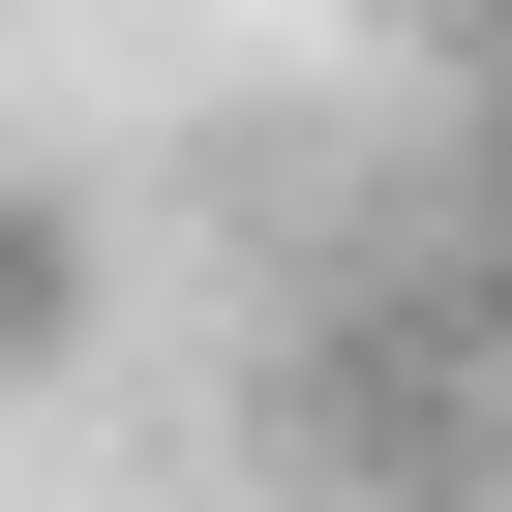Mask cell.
<instances>
[{"mask_svg":"<svg viewBox=\"0 0 512 512\" xmlns=\"http://www.w3.org/2000/svg\"><path fill=\"white\" fill-rule=\"evenodd\" d=\"M61 362H91V211L0 181V392H61Z\"/></svg>","mask_w":512,"mask_h":512,"instance_id":"1","label":"cell"}]
</instances>
